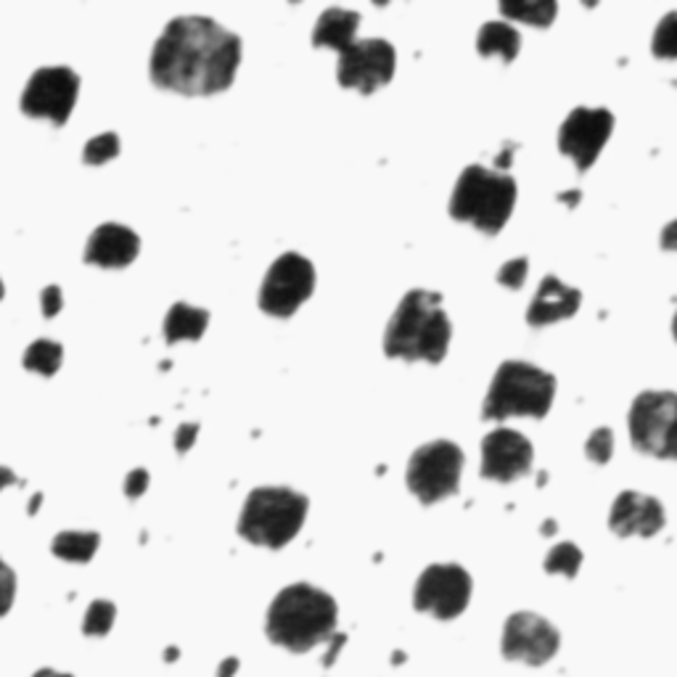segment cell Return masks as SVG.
Wrapping results in <instances>:
<instances>
[{"label": "cell", "mask_w": 677, "mask_h": 677, "mask_svg": "<svg viewBox=\"0 0 677 677\" xmlns=\"http://www.w3.org/2000/svg\"><path fill=\"white\" fill-rule=\"evenodd\" d=\"M241 40L210 16H178L152 51V80L183 96H212L234 83Z\"/></svg>", "instance_id": "obj_1"}, {"label": "cell", "mask_w": 677, "mask_h": 677, "mask_svg": "<svg viewBox=\"0 0 677 677\" xmlns=\"http://www.w3.org/2000/svg\"><path fill=\"white\" fill-rule=\"evenodd\" d=\"M336 601L318 587L297 582L273 598L268 609L265 632L281 649L307 654L316 645L331 643L336 636Z\"/></svg>", "instance_id": "obj_2"}, {"label": "cell", "mask_w": 677, "mask_h": 677, "mask_svg": "<svg viewBox=\"0 0 677 677\" xmlns=\"http://www.w3.org/2000/svg\"><path fill=\"white\" fill-rule=\"evenodd\" d=\"M450 329L448 312L442 310V297L426 288H413L394 310L384 334V353L403 360L442 363L448 355Z\"/></svg>", "instance_id": "obj_3"}, {"label": "cell", "mask_w": 677, "mask_h": 677, "mask_svg": "<svg viewBox=\"0 0 677 677\" xmlns=\"http://www.w3.org/2000/svg\"><path fill=\"white\" fill-rule=\"evenodd\" d=\"M513 204H516V180L511 175L472 165L458 178L450 199V217L472 223L482 234L495 236L503 230Z\"/></svg>", "instance_id": "obj_4"}, {"label": "cell", "mask_w": 677, "mask_h": 677, "mask_svg": "<svg viewBox=\"0 0 677 677\" xmlns=\"http://www.w3.org/2000/svg\"><path fill=\"white\" fill-rule=\"evenodd\" d=\"M556 397L554 373L524 360H506L495 371L490 392L485 397L482 416L490 421H506L511 416L545 418Z\"/></svg>", "instance_id": "obj_5"}, {"label": "cell", "mask_w": 677, "mask_h": 677, "mask_svg": "<svg viewBox=\"0 0 677 677\" xmlns=\"http://www.w3.org/2000/svg\"><path fill=\"white\" fill-rule=\"evenodd\" d=\"M307 508L310 503L305 495L288 490V487H257L244 503L238 535L252 545L278 550L299 535L307 519Z\"/></svg>", "instance_id": "obj_6"}, {"label": "cell", "mask_w": 677, "mask_h": 677, "mask_svg": "<svg viewBox=\"0 0 677 677\" xmlns=\"http://www.w3.org/2000/svg\"><path fill=\"white\" fill-rule=\"evenodd\" d=\"M630 440L654 458H677V394L641 392L630 407Z\"/></svg>", "instance_id": "obj_7"}, {"label": "cell", "mask_w": 677, "mask_h": 677, "mask_svg": "<svg viewBox=\"0 0 677 677\" xmlns=\"http://www.w3.org/2000/svg\"><path fill=\"white\" fill-rule=\"evenodd\" d=\"M463 453L455 442L437 440L418 448L407 463V487L424 506H435L458 492Z\"/></svg>", "instance_id": "obj_8"}, {"label": "cell", "mask_w": 677, "mask_h": 677, "mask_svg": "<svg viewBox=\"0 0 677 677\" xmlns=\"http://www.w3.org/2000/svg\"><path fill=\"white\" fill-rule=\"evenodd\" d=\"M316 288V268L302 254H281L260 288V307L268 316L292 318Z\"/></svg>", "instance_id": "obj_9"}, {"label": "cell", "mask_w": 677, "mask_h": 677, "mask_svg": "<svg viewBox=\"0 0 677 677\" xmlns=\"http://www.w3.org/2000/svg\"><path fill=\"white\" fill-rule=\"evenodd\" d=\"M472 601V577L458 563H431L418 577L413 606L437 619H455Z\"/></svg>", "instance_id": "obj_10"}, {"label": "cell", "mask_w": 677, "mask_h": 677, "mask_svg": "<svg viewBox=\"0 0 677 677\" xmlns=\"http://www.w3.org/2000/svg\"><path fill=\"white\" fill-rule=\"evenodd\" d=\"M394 64H397V54H394L392 43L381 40V37L355 40L339 54V85L353 87V91L368 96L390 83L394 78Z\"/></svg>", "instance_id": "obj_11"}, {"label": "cell", "mask_w": 677, "mask_h": 677, "mask_svg": "<svg viewBox=\"0 0 677 677\" xmlns=\"http://www.w3.org/2000/svg\"><path fill=\"white\" fill-rule=\"evenodd\" d=\"M80 78L69 67H43L29 78L22 93V111L29 117H46L64 124L78 102Z\"/></svg>", "instance_id": "obj_12"}, {"label": "cell", "mask_w": 677, "mask_h": 677, "mask_svg": "<svg viewBox=\"0 0 677 677\" xmlns=\"http://www.w3.org/2000/svg\"><path fill=\"white\" fill-rule=\"evenodd\" d=\"M614 133V115L609 109H593V106H580L572 115L563 119L559 130V149L563 156L574 162L580 173L593 167L598 159L601 149L606 146Z\"/></svg>", "instance_id": "obj_13"}, {"label": "cell", "mask_w": 677, "mask_h": 677, "mask_svg": "<svg viewBox=\"0 0 677 677\" xmlns=\"http://www.w3.org/2000/svg\"><path fill=\"white\" fill-rule=\"evenodd\" d=\"M561 645V636L548 619L532 611H516L503 627V656L511 662H524L532 667L550 662Z\"/></svg>", "instance_id": "obj_14"}, {"label": "cell", "mask_w": 677, "mask_h": 677, "mask_svg": "<svg viewBox=\"0 0 677 677\" xmlns=\"http://www.w3.org/2000/svg\"><path fill=\"white\" fill-rule=\"evenodd\" d=\"M532 458L535 450L522 431L495 429L482 440V476L508 485L530 474Z\"/></svg>", "instance_id": "obj_15"}, {"label": "cell", "mask_w": 677, "mask_h": 677, "mask_svg": "<svg viewBox=\"0 0 677 677\" xmlns=\"http://www.w3.org/2000/svg\"><path fill=\"white\" fill-rule=\"evenodd\" d=\"M664 508L656 498L643 492L627 490L614 500L609 513V526L619 537H654L664 530Z\"/></svg>", "instance_id": "obj_16"}, {"label": "cell", "mask_w": 677, "mask_h": 677, "mask_svg": "<svg viewBox=\"0 0 677 677\" xmlns=\"http://www.w3.org/2000/svg\"><path fill=\"white\" fill-rule=\"evenodd\" d=\"M580 305H582L580 288L561 284L556 275H545L535 299H532L530 310H526V323L535 325V329H543V325L567 321V318L577 316Z\"/></svg>", "instance_id": "obj_17"}, {"label": "cell", "mask_w": 677, "mask_h": 677, "mask_svg": "<svg viewBox=\"0 0 677 677\" xmlns=\"http://www.w3.org/2000/svg\"><path fill=\"white\" fill-rule=\"evenodd\" d=\"M138 234L117 223H104L93 230L85 247V262L98 268H128L138 257Z\"/></svg>", "instance_id": "obj_18"}, {"label": "cell", "mask_w": 677, "mask_h": 677, "mask_svg": "<svg viewBox=\"0 0 677 677\" xmlns=\"http://www.w3.org/2000/svg\"><path fill=\"white\" fill-rule=\"evenodd\" d=\"M357 27H360V14L347 9H329L318 19L312 29V46L331 48L342 54L349 43L357 40Z\"/></svg>", "instance_id": "obj_19"}, {"label": "cell", "mask_w": 677, "mask_h": 677, "mask_svg": "<svg viewBox=\"0 0 677 677\" xmlns=\"http://www.w3.org/2000/svg\"><path fill=\"white\" fill-rule=\"evenodd\" d=\"M206 323H210V312L178 302L169 307L165 318V339L169 344L197 342V339H202V334L206 331Z\"/></svg>", "instance_id": "obj_20"}, {"label": "cell", "mask_w": 677, "mask_h": 677, "mask_svg": "<svg viewBox=\"0 0 677 677\" xmlns=\"http://www.w3.org/2000/svg\"><path fill=\"white\" fill-rule=\"evenodd\" d=\"M522 48V35L506 22H487L476 35V51L482 56H500V59L513 61Z\"/></svg>", "instance_id": "obj_21"}, {"label": "cell", "mask_w": 677, "mask_h": 677, "mask_svg": "<svg viewBox=\"0 0 677 677\" xmlns=\"http://www.w3.org/2000/svg\"><path fill=\"white\" fill-rule=\"evenodd\" d=\"M500 14L513 22L532 24V27H548L559 14V5L556 0H508V3H500Z\"/></svg>", "instance_id": "obj_22"}, {"label": "cell", "mask_w": 677, "mask_h": 677, "mask_svg": "<svg viewBox=\"0 0 677 677\" xmlns=\"http://www.w3.org/2000/svg\"><path fill=\"white\" fill-rule=\"evenodd\" d=\"M102 537L96 532H61L51 545L54 556L72 563H87L96 556Z\"/></svg>", "instance_id": "obj_23"}, {"label": "cell", "mask_w": 677, "mask_h": 677, "mask_svg": "<svg viewBox=\"0 0 677 677\" xmlns=\"http://www.w3.org/2000/svg\"><path fill=\"white\" fill-rule=\"evenodd\" d=\"M61 357H64V347H61L59 342L40 339V342H35L33 347H27V353H24V368L40 376H54L59 371Z\"/></svg>", "instance_id": "obj_24"}, {"label": "cell", "mask_w": 677, "mask_h": 677, "mask_svg": "<svg viewBox=\"0 0 677 677\" xmlns=\"http://www.w3.org/2000/svg\"><path fill=\"white\" fill-rule=\"evenodd\" d=\"M582 567V550L574 543H561L545 559V572L548 574H563V577H577Z\"/></svg>", "instance_id": "obj_25"}, {"label": "cell", "mask_w": 677, "mask_h": 677, "mask_svg": "<svg viewBox=\"0 0 677 677\" xmlns=\"http://www.w3.org/2000/svg\"><path fill=\"white\" fill-rule=\"evenodd\" d=\"M651 51H654L656 59L677 61V11H669V14L656 24Z\"/></svg>", "instance_id": "obj_26"}, {"label": "cell", "mask_w": 677, "mask_h": 677, "mask_svg": "<svg viewBox=\"0 0 677 677\" xmlns=\"http://www.w3.org/2000/svg\"><path fill=\"white\" fill-rule=\"evenodd\" d=\"M115 619H117V609L111 601H93V604L87 606L83 632L85 636L102 638L111 630V627H115Z\"/></svg>", "instance_id": "obj_27"}, {"label": "cell", "mask_w": 677, "mask_h": 677, "mask_svg": "<svg viewBox=\"0 0 677 677\" xmlns=\"http://www.w3.org/2000/svg\"><path fill=\"white\" fill-rule=\"evenodd\" d=\"M119 154V138L115 133H104L85 143L83 159L87 165H104Z\"/></svg>", "instance_id": "obj_28"}, {"label": "cell", "mask_w": 677, "mask_h": 677, "mask_svg": "<svg viewBox=\"0 0 677 677\" xmlns=\"http://www.w3.org/2000/svg\"><path fill=\"white\" fill-rule=\"evenodd\" d=\"M585 453H587V458H591L593 463H598V466L609 463L611 455H614V435H611V429H595L593 435L587 437Z\"/></svg>", "instance_id": "obj_29"}, {"label": "cell", "mask_w": 677, "mask_h": 677, "mask_svg": "<svg viewBox=\"0 0 677 677\" xmlns=\"http://www.w3.org/2000/svg\"><path fill=\"white\" fill-rule=\"evenodd\" d=\"M526 273H530V260H526V257L508 260L506 265L498 271V284L508 286V288H522L526 281Z\"/></svg>", "instance_id": "obj_30"}, {"label": "cell", "mask_w": 677, "mask_h": 677, "mask_svg": "<svg viewBox=\"0 0 677 677\" xmlns=\"http://www.w3.org/2000/svg\"><path fill=\"white\" fill-rule=\"evenodd\" d=\"M16 595V574L5 561H0V617L11 611Z\"/></svg>", "instance_id": "obj_31"}, {"label": "cell", "mask_w": 677, "mask_h": 677, "mask_svg": "<svg viewBox=\"0 0 677 677\" xmlns=\"http://www.w3.org/2000/svg\"><path fill=\"white\" fill-rule=\"evenodd\" d=\"M146 487H149L146 468H135V472H130L128 479H124V495H128V498H133V500L138 498V495L146 492Z\"/></svg>", "instance_id": "obj_32"}, {"label": "cell", "mask_w": 677, "mask_h": 677, "mask_svg": "<svg viewBox=\"0 0 677 677\" xmlns=\"http://www.w3.org/2000/svg\"><path fill=\"white\" fill-rule=\"evenodd\" d=\"M61 305H64V299H61V288L59 286H48L46 292H43V316H46V318L59 316Z\"/></svg>", "instance_id": "obj_33"}, {"label": "cell", "mask_w": 677, "mask_h": 677, "mask_svg": "<svg viewBox=\"0 0 677 677\" xmlns=\"http://www.w3.org/2000/svg\"><path fill=\"white\" fill-rule=\"evenodd\" d=\"M199 435V424H183L178 431H175V448H178V453H186L188 448H191L193 440H197Z\"/></svg>", "instance_id": "obj_34"}, {"label": "cell", "mask_w": 677, "mask_h": 677, "mask_svg": "<svg viewBox=\"0 0 677 677\" xmlns=\"http://www.w3.org/2000/svg\"><path fill=\"white\" fill-rule=\"evenodd\" d=\"M347 643V636H342V632H336L334 638H331V643H329V654L323 656V667H331V664L336 662V656H339V651H342V645Z\"/></svg>", "instance_id": "obj_35"}, {"label": "cell", "mask_w": 677, "mask_h": 677, "mask_svg": "<svg viewBox=\"0 0 677 677\" xmlns=\"http://www.w3.org/2000/svg\"><path fill=\"white\" fill-rule=\"evenodd\" d=\"M662 249H667V252H677V221L664 225Z\"/></svg>", "instance_id": "obj_36"}, {"label": "cell", "mask_w": 677, "mask_h": 677, "mask_svg": "<svg viewBox=\"0 0 677 677\" xmlns=\"http://www.w3.org/2000/svg\"><path fill=\"white\" fill-rule=\"evenodd\" d=\"M236 673H238V660L236 656H228V660L221 664V669H217V677H234Z\"/></svg>", "instance_id": "obj_37"}, {"label": "cell", "mask_w": 677, "mask_h": 677, "mask_svg": "<svg viewBox=\"0 0 677 677\" xmlns=\"http://www.w3.org/2000/svg\"><path fill=\"white\" fill-rule=\"evenodd\" d=\"M16 474L11 472V468H5V466H0V490H3V487H11V485H16Z\"/></svg>", "instance_id": "obj_38"}, {"label": "cell", "mask_w": 677, "mask_h": 677, "mask_svg": "<svg viewBox=\"0 0 677 677\" xmlns=\"http://www.w3.org/2000/svg\"><path fill=\"white\" fill-rule=\"evenodd\" d=\"M559 202H563V204H580V191H572V193H561L559 197Z\"/></svg>", "instance_id": "obj_39"}, {"label": "cell", "mask_w": 677, "mask_h": 677, "mask_svg": "<svg viewBox=\"0 0 677 677\" xmlns=\"http://www.w3.org/2000/svg\"><path fill=\"white\" fill-rule=\"evenodd\" d=\"M33 677H72V675L56 673V669H37V673H35Z\"/></svg>", "instance_id": "obj_40"}, {"label": "cell", "mask_w": 677, "mask_h": 677, "mask_svg": "<svg viewBox=\"0 0 677 677\" xmlns=\"http://www.w3.org/2000/svg\"><path fill=\"white\" fill-rule=\"evenodd\" d=\"M40 503H43V495L37 492L33 500H29V513H37V508H40Z\"/></svg>", "instance_id": "obj_41"}, {"label": "cell", "mask_w": 677, "mask_h": 677, "mask_svg": "<svg viewBox=\"0 0 677 677\" xmlns=\"http://www.w3.org/2000/svg\"><path fill=\"white\" fill-rule=\"evenodd\" d=\"M178 654H180L178 649H167V656H165V660H167V662H175V660H178Z\"/></svg>", "instance_id": "obj_42"}, {"label": "cell", "mask_w": 677, "mask_h": 677, "mask_svg": "<svg viewBox=\"0 0 677 677\" xmlns=\"http://www.w3.org/2000/svg\"><path fill=\"white\" fill-rule=\"evenodd\" d=\"M543 532H545V535H550V532H556V522H545V524H543Z\"/></svg>", "instance_id": "obj_43"}, {"label": "cell", "mask_w": 677, "mask_h": 677, "mask_svg": "<svg viewBox=\"0 0 677 677\" xmlns=\"http://www.w3.org/2000/svg\"><path fill=\"white\" fill-rule=\"evenodd\" d=\"M400 662H405V654H403V651H397V654H394V664H400Z\"/></svg>", "instance_id": "obj_44"}, {"label": "cell", "mask_w": 677, "mask_h": 677, "mask_svg": "<svg viewBox=\"0 0 677 677\" xmlns=\"http://www.w3.org/2000/svg\"><path fill=\"white\" fill-rule=\"evenodd\" d=\"M673 334H675V342H677V312H675V318H673Z\"/></svg>", "instance_id": "obj_45"}, {"label": "cell", "mask_w": 677, "mask_h": 677, "mask_svg": "<svg viewBox=\"0 0 677 677\" xmlns=\"http://www.w3.org/2000/svg\"><path fill=\"white\" fill-rule=\"evenodd\" d=\"M0 297H3V281H0Z\"/></svg>", "instance_id": "obj_46"}]
</instances>
